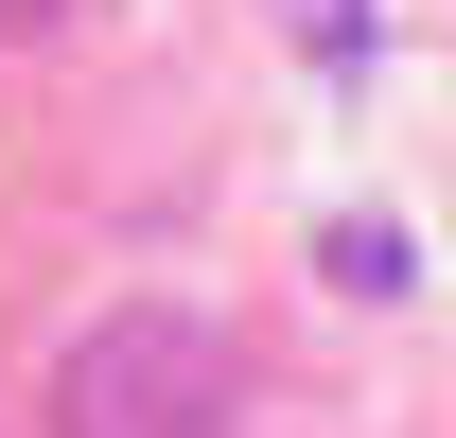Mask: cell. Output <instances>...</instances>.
Segmentation results:
<instances>
[{
    "mask_svg": "<svg viewBox=\"0 0 456 438\" xmlns=\"http://www.w3.org/2000/svg\"><path fill=\"white\" fill-rule=\"evenodd\" d=\"M228 421H246V369H228V333L175 316V298L70 333V369H53V438H228Z\"/></svg>",
    "mask_w": 456,
    "mask_h": 438,
    "instance_id": "6da1fadb",
    "label": "cell"
},
{
    "mask_svg": "<svg viewBox=\"0 0 456 438\" xmlns=\"http://www.w3.org/2000/svg\"><path fill=\"white\" fill-rule=\"evenodd\" d=\"M316 264H334L351 298H403V280H421V246H403L387 211H334V228H316Z\"/></svg>",
    "mask_w": 456,
    "mask_h": 438,
    "instance_id": "7a4b0ae2",
    "label": "cell"
}]
</instances>
